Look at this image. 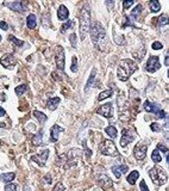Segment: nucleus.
<instances>
[{
    "label": "nucleus",
    "instance_id": "43",
    "mask_svg": "<svg viewBox=\"0 0 169 191\" xmlns=\"http://www.w3.org/2000/svg\"><path fill=\"white\" fill-rule=\"evenodd\" d=\"M156 116L159 117V118H167V115H166V112L163 111V110H159L157 112H156Z\"/></svg>",
    "mask_w": 169,
    "mask_h": 191
},
{
    "label": "nucleus",
    "instance_id": "21",
    "mask_svg": "<svg viewBox=\"0 0 169 191\" xmlns=\"http://www.w3.org/2000/svg\"><path fill=\"white\" fill-rule=\"evenodd\" d=\"M141 12H142V6L138 4L136 7H135L132 11H131V13H130V18H131V20L134 22V20H137V19L139 18V15H141Z\"/></svg>",
    "mask_w": 169,
    "mask_h": 191
},
{
    "label": "nucleus",
    "instance_id": "49",
    "mask_svg": "<svg viewBox=\"0 0 169 191\" xmlns=\"http://www.w3.org/2000/svg\"><path fill=\"white\" fill-rule=\"evenodd\" d=\"M105 4H106L107 7H108V11H111L112 7H113V5H115V1H106Z\"/></svg>",
    "mask_w": 169,
    "mask_h": 191
},
{
    "label": "nucleus",
    "instance_id": "32",
    "mask_svg": "<svg viewBox=\"0 0 169 191\" xmlns=\"http://www.w3.org/2000/svg\"><path fill=\"white\" fill-rule=\"evenodd\" d=\"M26 90H27L26 84H22V85H19V86L16 87V94H17V96H22Z\"/></svg>",
    "mask_w": 169,
    "mask_h": 191
},
{
    "label": "nucleus",
    "instance_id": "18",
    "mask_svg": "<svg viewBox=\"0 0 169 191\" xmlns=\"http://www.w3.org/2000/svg\"><path fill=\"white\" fill-rule=\"evenodd\" d=\"M144 110L147 111V112H149V114H156L160 108L156 105V104H154L151 102H149V100H145L144 102Z\"/></svg>",
    "mask_w": 169,
    "mask_h": 191
},
{
    "label": "nucleus",
    "instance_id": "44",
    "mask_svg": "<svg viewBox=\"0 0 169 191\" xmlns=\"http://www.w3.org/2000/svg\"><path fill=\"white\" fill-rule=\"evenodd\" d=\"M150 128H151L152 131H155V133H157V131H160V126H159V123H151V126H150Z\"/></svg>",
    "mask_w": 169,
    "mask_h": 191
},
{
    "label": "nucleus",
    "instance_id": "23",
    "mask_svg": "<svg viewBox=\"0 0 169 191\" xmlns=\"http://www.w3.org/2000/svg\"><path fill=\"white\" fill-rule=\"evenodd\" d=\"M43 135H44L43 130H39V131L36 134L35 136H34V140H32L34 146H41L43 143Z\"/></svg>",
    "mask_w": 169,
    "mask_h": 191
},
{
    "label": "nucleus",
    "instance_id": "45",
    "mask_svg": "<svg viewBox=\"0 0 169 191\" xmlns=\"http://www.w3.org/2000/svg\"><path fill=\"white\" fill-rule=\"evenodd\" d=\"M54 191H64V186H63L62 183H57L54 188Z\"/></svg>",
    "mask_w": 169,
    "mask_h": 191
},
{
    "label": "nucleus",
    "instance_id": "14",
    "mask_svg": "<svg viewBox=\"0 0 169 191\" xmlns=\"http://www.w3.org/2000/svg\"><path fill=\"white\" fill-rule=\"evenodd\" d=\"M0 64H2L4 67L11 68L13 64H16V59L12 54H5L4 56H1L0 59Z\"/></svg>",
    "mask_w": 169,
    "mask_h": 191
},
{
    "label": "nucleus",
    "instance_id": "7",
    "mask_svg": "<svg viewBox=\"0 0 169 191\" xmlns=\"http://www.w3.org/2000/svg\"><path fill=\"white\" fill-rule=\"evenodd\" d=\"M160 67H161V64H160L159 56H155V55L149 56V60H148V62H147L145 71L149 73H155L157 69H160Z\"/></svg>",
    "mask_w": 169,
    "mask_h": 191
},
{
    "label": "nucleus",
    "instance_id": "36",
    "mask_svg": "<svg viewBox=\"0 0 169 191\" xmlns=\"http://www.w3.org/2000/svg\"><path fill=\"white\" fill-rule=\"evenodd\" d=\"M71 72L73 73H76L78 72V59L76 56H73L71 57V67H70Z\"/></svg>",
    "mask_w": 169,
    "mask_h": 191
},
{
    "label": "nucleus",
    "instance_id": "1",
    "mask_svg": "<svg viewBox=\"0 0 169 191\" xmlns=\"http://www.w3.org/2000/svg\"><path fill=\"white\" fill-rule=\"evenodd\" d=\"M136 71H137V64H136V62H134L130 59L122 60L120 64H119V67H118V71H117L118 79L120 81H126L129 79V77L131 74H134Z\"/></svg>",
    "mask_w": 169,
    "mask_h": 191
},
{
    "label": "nucleus",
    "instance_id": "15",
    "mask_svg": "<svg viewBox=\"0 0 169 191\" xmlns=\"http://www.w3.org/2000/svg\"><path fill=\"white\" fill-rule=\"evenodd\" d=\"M64 131V128L60 127L57 124H54L51 129H50V141L51 142H56L58 140V134Z\"/></svg>",
    "mask_w": 169,
    "mask_h": 191
},
{
    "label": "nucleus",
    "instance_id": "13",
    "mask_svg": "<svg viewBox=\"0 0 169 191\" xmlns=\"http://www.w3.org/2000/svg\"><path fill=\"white\" fill-rule=\"evenodd\" d=\"M148 147L145 145H137L134 149V155L137 160H143L147 156Z\"/></svg>",
    "mask_w": 169,
    "mask_h": 191
},
{
    "label": "nucleus",
    "instance_id": "30",
    "mask_svg": "<svg viewBox=\"0 0 169 191\" xmlns=\"http://www.w3.org/2000/svg\"><path fill=\"white\" fill-rule=\"evenodd\" d=\"M149 5H150V10H151V12H159L161 10V5L159 1H156V0H150L149 1Z\"/></svg>",
    "mask_w": 169,
    "mask_h": 191
},
{
    "label": "nucleus",
    "instance_id": "51",
    "mask_svg": "<svg viewBox=\"0 0 169 191\" xmlns=\"http://www.w3.org/2000/svg\"><path fill=\"white\" fill-rule=\"evenodd\" d=\"M45 182L48 183V184H50L51 183V177L48 174V176H45Z\"/></svg>",
    "mask_w": 169,
    "mask_h": 191
},
{
    "label": "nucleus",
    "instance_id": "25",
    "mask_svg": "<svg viewBox=\"0 0 169 191\" xmlns=\"http://www.w3.org/2000/svg\"><path fill=\"white\" fill-rule=\"evenodd\" d=\"M138 178H139V172L138 171H132L127 176V183L131 184V185H135V183Z\"/></svg>",
    "mask_w": 169,
    "mask_h": 191
},
{
    "label": "nucleus",
    "instance_id": "2",
    "mask_svg": "<svg viewBox=\"0 0 169 191\" xmlns=\"http://www.w3.org/2000/svg\"><path fill=\"white\" fill-rule=\"evenodd\" d=\"M91 29V9L88 4H85V6L81 10L80 15V38L85 39L86 35L88 34Z\"/></svg>",
    "mask_w": 169,
    "mask_h": 191
},
{
    "label": "nucleus",
    "instance_id": "38",
    "mask_svg": "<svg viewBox=\"0 0 169 191\" xmlns=\"http://www.w3.org/2000/svg\"><path fill=\"white\" fill-rule=\"evenodd\" d=\"M134 4H135L134 0H124V1H123V9H124V10L130 9V7H131Z\"/></svg>",
    "mask_w": 169,
    "mask_h": 191
},
{
    "label": "nucleus",
    "instance_id": "3",
    "mask_svg": "<svg viewBox=\"0 0 169 191\" xmlns=\"http://www.w3.org/2000/svg\"><path fill=\"white\" fill-rule=\"evenodd\" d=\"M91 36H92L93 43L98 48H100L101 44L105 42V39H106V31H105L104 27L99 22H95L93 24V27L91 29Z\"/></svg>",
    "mask_w": 169,
    "mask_h": 191
},
{
    "label": "nucleus",
    "instance_id": "9",
    "mask_svg": "<svg viewBox=\"0 0 169 191\" xmlns=\"http://www.w3.org/2000/svg\"><path fill=\"white\" fill-rule=\"evenodd\" d=\"M97 114L98 115H101L106 118H111L113 116V106L111 103H106L104 105H101L98 110H97Z\"/></svg>",
    "mask_w": 169,
    "mask_h": 191
},
{
    "label": "nucleus",
    "instance_id": "53",
    "mask_svg": "<svg viewBox=\"0 0 169 191\" xmlns=\"http://www.w3.org/2000/svg\"><path fill=\"white\" fill-rule=\"evenodd\" d=\"M0 127H5V124H2V123H0Z\"/></svg>",
    "mask_w": 169,
    "mask_h": 191
},
{
    "label": "nucleus",
    "instance_id": "27",
    "mask_svg": "<svg viewBox=\"0 0 169 191\" xmlns=\"http://www.w3.org/2000/svg\"><path fill=\"white\" fill-rule=\"evenodd\" d=\"M95 74H97V69L93 68V69H92V73H91V75H89L88 80H87V82H86V87H85L86 91H88V89L92 86V84H93V81H94V78H95Z\"/></svg>",
    "mask_w": 169,
    "mask_h": 191
},
{
    "label": "nucleus",
    "instance_id": "48",
    "mask_svg": "<svg viewBox=\"0 0 169 191\" xmlns=\"http://www.w3.org/2000/svg\"><path fill=\"white\" fill-rule=\"evenodd\" d=\"M159 149H160V151H162L163 153H168V148H167L166 146H163V145H159V146H157V151H159Z\"/></svg>",
    "mask_w": 169,
    "mask_h": 191
},
{
    "label": "nucleus",
    "instance_id": "19",
    "mask_svg": "<svg viewBox=\"0 0 169 191\" xmlns=\"http://www.w3.org/2000/svg\"><path fill=\"white\" fill-rule=\"evenodd\" d=\"M127 171H129V167H127L126 165L113 166V167H112V172L115 173V176H116L117 178H120V176H122L123 173H126Z\"/></svg>",
    "mask_w": 169,
    "mask_h": 191
},
{
    "label": "nucleus",
    "instance_id": "54",
    "mask_svg": "<svg viewBox=\"0 0 169 191\" xmlns=\"http://www.w3.org/2000/svg\"><path fill=\"white\" fill-rule=\"evenodd\" d=\"M0 42H1V36H0Z\"/></svg>",
    "mask_w": 169,
    "mask_h": 191
},
{
    "label": "nucleus",
    "instance_id": "31",
    "mask_svg": "<svg viewBox=\"0 0 169 191\" xmlns=\"http://www.w3.org/2000/svg\"><path fill=\"white\" fill-rule=\"evenodd\" d=\"M74 27V20H67V23H64L62 27H61V34H64L68 29H71V27Z\"/></svg>",
    "mask_w": 169,
    "mask_h": 191
},
{
    "label": "nucleus",
    "instance_id": "33",
    "mask_svg": "<svg viewBox=\"0 0 169 191\" xmlns=\"http://www.w3.org/2000/svg\"><path fill=\"white\" fill-rule=\"evenodd\" d=\"M125 22L122 24V27H136V24H135L134 22L131 20V18L129 17V16H125L124 17Z\"/></svg>",
    "mask_w": 169,
    "mask_h": 191
},
{
    "label": "nucleus",
    "instance_id": "12",
    "mask_svg": "<svg viewBox=\"0 0 169 191\" xmlns=\"http://www.w3.org/2000/svg\"><path fill=\"white\" fill-rule=\"evenodd\" d=\"M5 6H7L12 11H16V12H19V13H23L25 11V4L23 1H10V2H4Z\"/></svg>",
    "mask_w": 169,
    "mask_h": 191
},
{
    "label": "nucleus",
    "instance_id": "4",
    "mask_svg": "<svg viewBox=\"0 0 169 191\" xmlns=\"http://www.w3.org/2000/svg\"><path fill=\"white\" fill-rule=\"evenodd\" d=\"M149 176H150V178H151V181L154 182V184H156L159 186L166 184L167 181H168L167 172L162 167H157V166H155V167H152V168L149 170Z\"/></svg>",
    "mask_w": 169,
    "mask_h": 191
},
{
    "label": "nucleus",
    "instance_id": "34",
    "mask_svg": "<svg viewBox=\"0 0 169 191\" xmlns=\"http://www.w3.org/2000/svg\"><path fill=\"white\" fill-rule=\"evenodd\" d=\"M151 159H152V161H154V163H160L161 160H162V156H161V154L159 153V151H157V149H155V151L152 152Z\"/></svg>",
    "mask_w": 169,
    "mask_h": 191
},
{
    "label": "nucleus",
    "instance_id": "6",
    "mask_svg": "<svg viewBox=\"0 0 169 191\" xmlns=\"http://www.w3.org/2000/svg\"><path fill=\"white\" fill-rule=\"evenodd\" d=\"M55 61H56V66L58 68V71H62L64 72V64H66V61H64V50L61 46H56V49H55Z\"/></svg>",
    "mask_w": 169,
    "mask_h": 191
},
{
    "label": "nucleus",
    "instance_id": "26",
    "mask_svg": "<svg viewBox=\"0 0 169 191\" xmlns=\"http://www.w3.org/2000/svg\"><path fill=\"white\" fill-rule=\"evenodd\" d=\"M105 133H106L107 135L111 137L112 140L118 136V134H117V129L113 127V126H108V127L105 128Z\"/></svg>",
    "mask_w": 169,
    "mask_h": 191
},
{
    "label": "nucleus",
    "instance_id": "5",
    "mask_svg": "<svg viewBox=\"0 0 169 191\" xmlns=\"http://www.w3.org/2000/svg\"><path fill=\"white\" fill-rule=\"evenodd\" d=\"M99 151L101 154L107 155V156H118L119 155V152L112 140H103V142L99 145Z\"/></svg>",
    "mask_w": 169,
    "mask_h": 191
},
{
    "label": "nucleus",
    "instance_id": "24",
    "mask_svg": "<svg viewBox=\"0 0 169 191\" xmlns=\"http://www.w3.org/2000/svg\"><path fill=\"white\" fill-rule=\"evenodd\" d=\"M26 25L29 29H35L36 25H37V22H36V16L34 13L29 15L26 18Z\"/></svg>",
    "mask_w": 169,
    "mask_h": 191
},
{
    "label": "nucleus",
    "instance_id": "50",
    "mask_svg": "<svg viewBox=\"0 0 169 191\" xmlns=\"http://www.w3.org/2000/svg\"><path fill=\"white\" fill-rule=\"evenodd\" d=\"M169 53L168 52H167V53H166V59H164V64H166V66H168L169 64Z\"/></svg>",
    "mask_w": 169,
    "mask_h": 191
},
{
    "label": "nucleus",
    "instance_id": "11",
    "mask_svg": "<svg viewBox=\"0 0 169 191\" xmlns=\"http://www.w3.org/2000/svg\"><path fill=\"white\" fill-rule=\"evenodd\" d=\"M48 156H49V149H44V151H42L41 155H32L31 156V160L35 161L38 166L43 167L45 165V161L48 160Z\"/></svg>",
    "mask_w": 169,
    "mask_h": 191
},
{
    "label": "nucleus",
    "instance_id": "29",
    "mask_svg": "<svg viewBox=\"0 0 169 191\" xmlns=\"http://www.w3.org/2000/svg\"><path fill=\"white\" fill-rule=\"evenodd\" d=\"M113 94V91L112 90H105V91L100 92V94L98 96V100H104V99H107V98H110L111 96Z\"/></svg>",
    "mask_w": 169,
    "mask_h": 191
},
{
    "label": "nucleus",
    "instance_id": "28",
    "mask_svg": "<svg viewBox=\"0 0 169 191\" xmlns=\"http://www.w3.org/2000/svg\"><path fill=\"white\" fill-rule=\"evenodd\" d=\"M34 116H35L36 118L38 119V122H41V123H44L45 121L48 119V116H46L45 114L41 112V111H37V110L34 111Z\"/></svg>",
    "mask_w": 169,
    "mask_h": 191
},
{
    "label": "nucleus",
    "instance_id": "42",
    "mask_svg": "<svg viewBox=\"0 0 169 191\" xmlns=\"http://www.w3.org/2000/svg\"><path fill=\"white\" fill-rule=\"evenodd\" d=\"M5 191H17V185L16 184H7L5 186Z\"/></svg>",
    "mask_w": 169,
    "mask_h": 191
},
{
    "label": "nucleus",
    "instance_id": "20",
    "mask_svg": "<svg viewBox=\"0 0 169 191\" xmlns=\"http://www.w3.org/2000/svg\"><path fill=\"white\" fill-rule=\"evenodd\" d=\"M60 102H61V99H60L58 97H55V98H50V99L46 102V108H48L49 110H51V111H54V110L57 109V106H58Z\"/></svg>",
    "mask_w": 169,
    "mask_h": 191
},
{
    "label": "nucleus",
    "instance_id": "35",
    "mask_svg": "<svg viewBox=\"0 0 169 191\" xmlns=\"http://www.w3.org/2000/svg\"><path fill=\"white\" fill-rule=\"evenodd\" d=\"M10 38V41L14 44V46H17V47H22L23 44H24V42L23 41H20V39H18V38H16V37L13 36V35H11V36H9Z\"/></svg>",
    "mask_w": 169,
    "mask_h": 191
},
{
    "label": "nucleus",
    "instance_id": "22",
    "mask_svg": "<svg viewBox=\"0 0 169 191\" xmlns=\"http://www.w3.org/2000/svg\"><path fill=\"white\" fill-rule=\"evenodd\" d=\"M16 177V173L14 172H10V173H1L0 174V181L4 183H10L11 181H13Z\"/></svg>",
    "mask_w": 169,
    "mask_h": 191
},
{
    "label": "nucleus",
    "instance_id": "16",
    "mask_svg": "<svg viewBox=\"0 0 169 191\" xmlns=\"http://www.w3.org/2000/svg\"><path fill=\"white\" fill-rule=\"evenodd\" d=\"M98 184L103 188V189H108V188H111L112 186V181L107 177L106 174H101V176H99L98 178Z\"/></svg>",
    "mask_w": 169,
    "mask_h": 191
},
{
    "label": "nucleus",
    "instance_id": "39",
    "mask_svg": "<svg viewBox=\"0 0 169 191\" xmlns=\"http://www.w3.org/2000/svg\"><path fill=\"white\" fill-rule=\"evenodd\" d=\"M81 143H82L83 148H85V153H86V156H87V158L89 159V158H91V155H92V151H91L89 148H87V145H86V141H85V140H83Z\"/></svg>",
    "mask_w": 169,
    "mask_h": 191
},
{
    "label": "nucleus",
    "instance_id": "17",
    "mask_svg": "<svg viewBox=\"0 0 169 191\" xmlns=\"http://www.w3.org/2000/svg\"><path fill=\"white\" fill-rule=\"evenodd\" d=\"M69 17V11L68 9L64 6V5H61L58 10H57V18L60 20H67Z\"/></svg>",
    "mask_w": 169,
    "mask_h": 191
},
{
    "label": "nucleus",
    "instance_id": "8",
    "mask_svg": "<svg viewBox=\"0 0 169 191\" xmlns=\"http://www.w3.org/2000/svg\"><path fill=\"white\" fill-rule=\"evenodd\" d=\"M81 155H82V152H81L80 149H78V148H73V149H70V151L68 152V161H69V163L64 166V168H69L70 166L76 164L78 160L81 158Z\"/></svg>",
    "mask_w": 169,
    "mask_h": 191
},
{
    "label": "nucleus",
    "instance_id": "46",
    "mask_svg": "<svg viewBox=\"0 0 169 191\" xmlns=\"http://www.w3.org/2000/svg\"><path fill=\"white\" fill-rule=\"evenodd\" d=\"M139 188H141V190L142 191H149V189H148V186H147V184H145L144 181H141V183H139Z\"/></svg>",
    "mask_w": 169,
    "mask_h": 191
},
{
    "label": "nucleus",
    "instance_id": "10",
    "mask_svg": "<svg viewBox=\"0 0 169 191\" xmlns=\"http://www.w3.org/2000/svg\"><path fill=\"white\" fill-rule=\"evenodd\" d=\"M135 137H136V134H135L134 131H130L127 129H124L123 133H122V139H120V145H122V147H126L127 143H130V142L134 141Z\"/></svg>",
    "mask_w": 169,
    "mask_h": 191
},
{
    "label": "nucleus",
    "instance_id": "47",
    "mask_svg": "<svg viewBox=\"0 0 169 191\" xmlns=\"http://www.w3.org/2000/svg\"><path fill=\"white\" fill-rule=\"evenodd\" d=\"M0 27H1L2 30H5V31H6V30H9V24H7V23H5L4 20H0Z\"/></svg>",
    "mask_w": 169,
    "mask_h": 191
},
{
    "label": "nucleus",
    "instance_id": "37",
    "mask_svg": "<svg viewBox=\"0 0 169 191\" xmlns=\"http://www.w3.org/2000/svg\"><path fill=\"white\" fill-rule=\"evenodd\" d=\"M168 24V17L166 15H162L159 18V27H164Z\"/></svg>",
    "mask_w": 169,
    "mask_h": 191
},
{
    "label": "nucleus",
    "instance_id": "41",
    "mask_svg": "<svg viewBox=\"0 0 169 191\" xmlns=\"http://www.w3.org/2000/svg\"><path fill=\"white\" fill-rule=\"evenodd\" d=\"M69 39H70V43L73 48H76V35L73 32L70 36H69Z\"/></svg>",
    "mask_w": 169,
    "mask_h": 191
},
{
    "label": "nucleus",
    "instance_id": "40",
    "mask_svg": "<svg viewBox=\"0 0 169 191\" xmlns=\"http://www.w3.org/2000/svg\"><path fill=\"white\" fill-rule=\"evenodd\" d=\"M151 48L154 49V50H161V49L163 48V46H162L161 42H154V43L151 44Z\"/></svg>",
    "mask_w": 169,
    "mask_h": 191
},
{
    "label": "nucleus",
    "instance_id": "52",
    "mask_svg": "<svg viewBox=\"0 0 169 191\" xmlns=\"http://www.w3.org/2000/svg\"><path fill=\"white\" fill-rule=\"evenodd\" d=\"M5 114H6V111L2 109L1 106H0V117H2V116H5Z\"/></svg>",
    "mask_w": 169,
    "mask_h": 191
}]
</instances>
